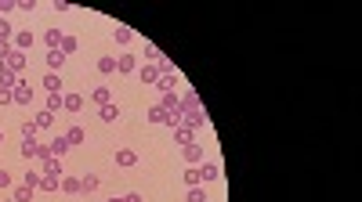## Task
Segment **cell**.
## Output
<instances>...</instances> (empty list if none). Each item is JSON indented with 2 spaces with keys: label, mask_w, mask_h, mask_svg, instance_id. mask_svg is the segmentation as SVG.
<instances>
[{
  "label": "cell",
  "mask_w": 362,
  "mask_h": 202,
  "mask_svg": "<svg viewBox=\"0 0 362 202\" xmlns=\"http://www.w3.org/2000/svg\"><path fill=\"white\" fill-rule=\"evenodd\" d=\"M178 112H181V119H185V127H192V130H199V127L210 123V119H207V108L199 105V94H196V91H188V94L178 101Z\"/></svg>",
  "instance_id": "6da1fadb"
},
{
  "label": "cell",
  "mask_w": 362,
  "mask_h": 202,
  "mask_svg": "<svg viewBox=\"0 0 362 202\" xmlns=\"http://www.w3.org/2000/svg\"><path fill=\"white\" fill-rule=\"evenodd\" d=\"M40 174H44V177H58V181H62V177H65V174H62V159H55V155H51V159H44V163H40Z\"/></svg>",
  "instance_id": "7a4b0ae2"
},
{
  "label": "cell",
  "mask_w": 362,
  "mask_h": 202,
  "mask_svg": "<svg viewBox=\"0 0 362 202\" xmlns=\"http://www.w3.org/2000/svg\"><path fill=\"white\" fill-rule=\"evenodd\" d=\"M15 83H18V72H11L4 62H0V91H15Z\"/></svg>",
  "instance_id": "3957f363"
},
{
  "label": "cell",
  "mask_w": 362,
  "mask_h": 202,
  "mask_svg": "<svg viewBox=\"0 0 362 202\" xmlns=\"http://www.w3.org/2000/svg\"><path fill=\"white\" fill-rule=\"evenodd\" d=\"M116 72H124V76L138 72V58H134V54H119V58H116Z\"/></svg>",
  "instance_id": "277c9868"
},
{
  "label": "cell",
  "mask_w": 362,
  "mask_h": 202,
  "mask_svg": "<svg viewBox=\"0 0 362 202\" xmlns=\"http://www.w3.org/2000/svg\"><path fill=\"white\" fill-rule=\"evenodd\" d=\"M11 94H15V105H29V101H33V91H29V83H26V79H18Z\"/></svg>",
  "instance_id": "5b68a950"
},
{
  "label": "cell",
  "mask_w": 362,
  "mask_h": 202,
  "mask_svg": "<svg viewBox=\"0 0 362 202\" xmlns=\"http://www.w3.org/2000/svg\"><path fill=\"white\" fill-rule=\"evenodd\" d=\"M11 44H15V51H33V33L29 29H15V40H11Z\"/></svg>",
  "instance_id": "8992f818"
},
{
  "label": "cell",
  "mask_w": 362,
  "mask_h": 202,
  "mask_svg": "<svg viewBox=\"0 0 362 202\" xmlns=\"http://www.w3.org/2000/svg\"><path fill=\"white\" fill-rule=\"evenodd\" d=\"M138 79H141V83H156V79H159V69H156L152 62H145V65H138Z\"/></svg>",
  "instance_id": "52a82bcc"
},
{
  "label": "cell",
  "mask_w": 362,
  "mask_h": 202,
  "mask_svg": "<svg viewBox=\"0 0 362 202\" xmlns=\"http://www.w3.org/2000/svg\"><path fill=\"white\" fill-rule=\"evenodd\" d=\"M185 163H188V166H199V163H203V148H199L196 141L185 145Z\"/></svg>",
  "instance_id": "ba28073f"
},
{
  "label": "cell",
  "mask_w": 362,
  "mask_h": 202,
  "mask_svg": "<svg viewBox=\"0 0 362 202\" xmlns=\"http://www.w3.org/2000/svg\"><path fill=\"white\" fill-rule=\"evenodd\" d=\"M62 40H65V33H62V29H47V33H44L47 51H58V47H62Z\"/></svg>",
  "instance_id": "9c48e42d"
},
{
  "label": "cell",
  "mask_w": 362,
  "mask_h": 202,
  "mask_svg": "<svg viewBox=\"0 0 362 202\" xmlns=\"http://www.w3.org/2000/svg\"><path fill=\"white\" fill-rule=\"evenodd\" d=\"M98 184H102V177H98V174L80 177V195H91V191H98Z\"/></svg>",
  "instance_id": "30bf717a"
},
{
  "label": "cell",
  "mask_w": 362,
  "mask_h": 202,
  "mask_svg": "<svg viewBox=\"0 0 362 202\" xmlns=\"http://www.w3.org/2000/svg\"><path fill=\"white\" fill-rule=\"evenodd\" d=\"M138 163V152L131 148H116V166H134Z\"/></svg>",
  "instance_id": "8fae6325"
},
{
  "label": "cell",
  "mask_w": 362,
  "mask_h": 202,
  "mask_svg": "<svg viewBox=\"0 0 362 202\" xmlns=\"http://www.w3.org/2000/svg\"><path fill=\"white\" fill-rule=\"evenodd\" d=\"M221 177V163H203L199 166V181H218Z\"/></svg>",
  "instance_id": "7c38bea8"
},
{
  "label": "cell",
  "mask_w": 362,
  "mask_h": 202,
  "mask_svg": "<svg viewBox=\"0 0 362 202\" xmlns=\"http://www.w3.org/2000/svg\"><path fill=\"white\" fill-rule=\"evenodd\" d=\"M174 141H178V145H192V141H196V130L181 123V127H174Z\"/></svg>",
  "instance_id": "4fadbf2b"
},
{
  "label": "cell",
  "mask_w": 362,
  "mask_h": 202,
  "mask_svg": "<svg viewBox=\"0 0 362 202\" xmlns=\"http://www.w3.org/2000/svg\"><path fill=\"white\" fill-rule=\"evenodd\" d=\"M62 108L65 112H80V108H84V98H80V94H62Z\"/></svg>",
  "instance_id": "5bb4252c"
},
{
  "label": "cell",
  "mask_w": 362,
  "mask_h": 202,
  "mask_svg": "<svg viewBox=\"0 0 362 202\" xmlns=\"http://www.w3.org/2000/svg\"><path fill=\"white\" fill-rule=\"evenodd\" d=\"M4 65H8L11 72H22V69H26V51H11V58H8Z\"/></svg>",
  "instance_id": "9a60e30c"
},
{
  "label": "cell",
  "mask_w": 362,
  "mask_h": 202,
  "mask_svg": "<svg viewBox=\"0 0 362 202\" xmlns=\"http://www.w3.org/2000/svg\"><path fill=\"white\" fill-rule=\"evenodd\" d=\"M91 101L102 108V105H109V101H112V91H109V87H94V91H91Z\"/></svg>",
  "instance_id": "2e32d148"
},
{
  "label": "cell",
  "mask_w": 362,
  "mask_h": 202,
  "mask_svg": "<svg viewBox=\"0 0 362 202\" xmlns=\"http://www.w3.org/2000/svg\"><path fill=\"white\" fill-rule=\"evenodd\" d=\"M69 148H73V145H69V141H65V134H58V137H55V141H51V155H55V159H62V155H65V152H69Z\"/></svg>",
  "instance_id": "e0dca14e"
},
{
  "label": "cell",
  "mask_w": 362,
  "mask_h": 202,
  "mask_svg": "<svg viewBox=\"0 0 362 202\" xmlns=\"http://www.w3.org/2000/svg\"><path fill=\"white\" fill-rule=\"evenodd\" d=\"M174 83H178V72H167V76H159V79H156V87L163 91V94H171V91H174Z\"/></svg>",
  "instance_id": "ac0fdd59"
},
{
  "label": "cell",
  "mask_w": 362,
  "mask_h": 202,
  "mask_svg": "<svg viewBox=\"0 0 362 202\" xmlns=\"http://www.w3.org/2000/svg\"><path fill=\"white\" fill-rule=\"evenodd\" d=\"M84 137H87L84 127H69V130H65V141H69L73 148H76V145H84Z\"/></svg>",
  "instance_id": "d6986e66"
},
{
  "label": "cell",
  "mask_w": 362,
  "mask_h": 202,
  "mask_svg": "<svg viewBox=\"0 0 362 202\" xmlns=\"http://www.w3.org/2000/svg\"><path fill=\"white\" fill-rule=\"evenodd\" d=\"M112 36H116V44H124V47H127L131 40H134V29H127V25H116V33H112Z\"/></svg>",
  "instance_id": "ffe728a7"
},
{
  "label": "cell",
  "mask_w": 362,
  "mask_h": 202,
  "mask_svg": "<svg viewBox=\"0 0 362 202\" xmlns=\"http://www.w3.org/2000/svg\"><path fill=\"white\" fill-rule=\"evenodd\" d=\"M167 119H171V112H167V108H159V105H152V108H149V123H167Z\"/></svg>",
  "instance_id": "44dd1931"
},
{
  "label": "cell",
  "mask_w": 362,
  "mask_h": 202,
  "mask_svg": "<svg viewBox=\"0 0 362 202\" xmlns=\"http://www.w3.org/2000/svg\"><path fill=\"white\" fill-rule=\"evenodd\" d=\"M62 65H65V54H62V51H47V69H51V72H58Z\"/></svg>",
  "instance_id": "7402d4cb"
},
{
  "label": "cell",
  "mask_w": 362,
  "mask_h": 202,
  "mask_svg": "<svg viewBox=\"0 0 362 202\" xmlns=\"http://www.w3.org/2000/svg\"><path fill=\"white\" fill-rule=\"evenodd\" d=\"M65 195H80V177H62V184H58Z\"/></svg>",
  "instance_id": "603a6c76"
},
{
  "label": "cell",
  "mask_w": 362,
  "mask_h": 202,
  "mask_svg": "<svg viewBox=\"0 0 362 202\" xmlns=\"http://www.w3.org/2000/svg\"><path fill=\"white\" fill-rule=\"evenodd\" d=\"M33 123H36V130H44V127H51V123H55V116H51L47 108H40V112H36V119H33Z\"/></svg>",
  "instance_id": "cb8c5ba5"
},
{
  "label": "cell",
  "mask_w": 362,
  "mask_h": 202,
  "mask_svg": "<svg viewBox=\"0 0 362 202\" xmlns=\"http://www.w3.org/2000/svg\"><path fill=\"white\" fill-rule=\"evenodd\" d=\"M44 91H51V94H62V79H58L55 72H47V76H44Z\"/></svg>",
  "instance_id": "d4e9b609"
},
{
  "label": "cell",
  "mask_w": 362,
  "mask_h": 202,
  "mask_svg": "<svg viewBox=\"0 0 362 202\" xmlns=\"http://www.w3.org/2000/svg\"><path fill=\"white\" fill-rule=\"evenodd\" d=\"M98 112H102V119H105V123H116V119H119V108H116L112 101H109V105H102Z\"/></svg>",
  "instance_id": "484cf974"
},
{
  "label": "cell",
  "mask_w": 362,
  "mask_h": 202,
  "mask_svg": "<svg viewBox=\"0 0 362 202\" xmlns=\"http://www.w3.org/2000/svg\"><path fill=\"white\" fill-rule=\"evenodd\" d=\"M76 47H80V44H76V36H73V33H65V40H62V47H58V51H62V54L69 58V54H73Z\"/></svg>",
  "instance_id": "4316f807"
},
{
  "label": "cell",
  "mask_w": 362,
  "mask_h": 202,
  "mask_svg": "<svg viewBox=\"0 0 362 202\" xmlns=\"http://www.w3.org/2000/svg\"><path fill=\"white\" fill-rule=\"evenodd\" d=\"M178 101H181V98H178V94L171 91V94H163V98H159V108H167V112H174V108H178Z\"/></svg>",
  "instance_id": "83f0119b"
},
{
  "label": "cell",
  "mask_w": 362,
  "mask_h": 202,
  "mask_svg": "<svg viewBox=\"0 0 362 202\" xmlns=\"http://www.w3.org/2000/svg\"><path fill=\"white\" fill-rule=\"evenodd\" d=\"M18 152H22L26 163H29V159H36V137H33V141H22V148H18Z\"/></svg>",
  "instance_id": "f1b7e54d"
},
{
  "label": "cell",
  "mask_w": 362,
  "mask_h": 202,
  "mask_svg": "<svg viewBox=\"0 0 362 202\" xmlns=\"http://www.w3.org/2000/svg\"><path fill=\"white\" fill-rule=\"evenodd\" d=\"M0 40H15V25L8 18H0Z\"/></svg>",
  "instance_id": "f546056e"
},
{
  "label": "cell",
  "mask_w": 362,
  "mask_h": 202,
  "mask_svg": "<svg viewBox=\"0 0 362 202\" xmlns=\"http://www.w3.org/2000/svg\"><path fill=\"white\" fill-rule=\"evenodd\" d=\"M58 177H40V191H58Z\"/></svg>",
  "instance_id": "4dcf8cb0"
},
{
  "label": "cell",
  "mask_w": 362,
  "mask_h": 202,
  "mask_svg": "<svg viewBox=\"0 0 362 202\" xmlns=\"http://www.w3.org/2000/svg\"><path fill=\"white\" fill-rule=\"evenodd\" d=\"M98 72H116V58H98Z\"/></svg>",
  "instance_id": "1f68e13d"
},
{
  "label": "cell",
  "mask_w": 362,
  "mask_h": 202,
  "mask_svg": "<svg viewBox=\"0 0 362 202\" xmlns=\"http://www.w3.org/2000/svg\"><path fill=\"white\" fill-rule=\"evenodd\" d=\"M44 108H47V112L55 116V112L62 108V94H47V105H44Z\"/></svg>",
  "instance_id": "d6a6232c"
},
{
  "label": "cell",
  "mask_w": 362,
  "mask_h": 202,
  "mask_svg": "<svg viewBox=\"0 0 362 202\" xmlns=\"http://www.w3.org/2000/svg\"><path fill=\"white\" fill-rule=\"evenodd\" d=\"M29 198H33V188L18 184V188H15V202H29Z\"/></svg>",
  "instance_id": "836d02e7"
},
{
  "label": "cell",
  "mask_w": 362,
  "mask_h": 202,
  "mask_svg": "<svg viewBox=\"0 0 362 202\" xmlns=\"http://www.w3.org/2000/svg\"><path fill=\"white\" fill-rule=\"evenodd\" d=\"M188 202H207V191L199 188V184H196V188H188Z\"/></svg>",
  "instance_id": "e575fe53"
},
{
  "label": "cell",
  "mask_w": 362,
  "mask_h": 202,
  "mask_svg": "<svg viewBox=\"0 0 362 202\" xmlns=\"http://www.w3.org/2000/svg\"><path fill=\"white\" fill-rule=\"evenodd\" d=\"M11 51H15L11 40H0V62H8V58H11Z\"/></svg>",
  "instance_id": "d590c367"
},
{
  "label": "cell",
  "mask_w": 362,
  "mask_h": 202,
  "mask_svg": "<svg viewBox=\"0 0 362 202\" xmlns=\"http://www.w3.org/2000/svg\"><path fill=\"white\" fill-rule=\"evenodd\" d=\"M185 184H188V188H196V184H199V170H196V166H188V170H185Z\"/></svg>",
  "instance_id": "8d00e7d4"
},
{
  "label": "cell",
  "mask_w": 362,
  "mask_h": 202,
  "mask_svg": "<svg viewBox=\"0 0 362 202\" xmlns=\"http://www.w3.org/2000/svg\"><path fill=\"white\" fill-rule=\"evenodd\" d=\"M36 137V123H22V141H33Z\"/></svg>",
  "instance_id": "74e56055"
},
{
  "label": "cell",
  "mask_w": 362,
  "mask_h": 202,
  "mask_svg": "<svg viewBox=\"0 0 362 202\" xmlns=\"http://www.w3.org/2000/svg\"><path fill=\"white\" fill-rule=\"evenodd\" d=\"M36 159H40V163L51 159V145H40V141H36Z\"/></svg>",
  "instance_id": "f35d334b"
},
{
  "label": "cell",
  "mask_w": 362,
  "mask_h": 202,
  "mask_svg": "<svg viewBox=\"0 0 362 202\" xmlns=\"http://www.w3.org/2000/svg\"><path fill=\"white\" fill-rule=\"evenodd\" d=\"M15 11V0H0V18H8Z\"/></svg>",
  "instance_id": "ab89813d"
},
{
  "label": "cell",
  "mask_w": 362,
  "mask_h": 202,
  "mask_svg": "<svg viewBox=\"0 0 362 202\" xmlns=\"http://www.w3.org/2000/svg\"><path fill=\"white\" fill-rule=\"evenodd\" d=\"M15 8H22L26 15H33V8H36V4H33V0H15Z\"/></svg>",
  "instance_id": "60d3db41"
},
{
  "label": "cell",
  "mask_w": 362,
  "mask_h": 202,
  "mask_svg": "<svg viewBox=\"0 0 362 202\" xmlns=\"http://www.w3.org/2000/svg\"><path fill=\"white\" fill-rule=\"evenodd\" d=\"M4 105H15V94L11 91H0V108H4Z\"/></svg>",
  "instance_id": "b9f144b4"
},
{
  "label": "cell",
  "mask_w": 362,
  "mask_h": 202,
  "mask_svg": "<svg viewBox=\"0 0 362 202\" xmlns=\"http://www.w3.org/2000/svg\"><path fill=\"white\" fill-rule=\"evenodd\" d=\"M124 202H145V198H141V191H127V195H124Z\"/></svg>",
  "instance_id": "7bdbcfd3"
},
{
  "label": "cell",
  "mask_w": 362,
  "mask_h": 202,
  "mask_svg": "<svg viewBox=\"0 0 362 202\" xmlns=\"http://www.w3.org/2000/svg\"><path fill=\"white\" fill-rule=\"evenodd\" d=\"M0 188H11V174L8 170H0Z\"/></svg>",
  "instance_id": "ee69618b"
},
{
  "label": "cell",
  "mask_w": 362,
  "mask_h": 202,
  "mask_svg": "<svg viewBox=\"0 0 362 202\" xmlns=\"http://www.w3.org/2000/svg\"><path fill=\"white\" fill-rule=\"evenodd\" d=\"M0 141H4V130H0Z\"/></svg>",
  "instance_id": "f6af8a7d"
}]
</instances>
